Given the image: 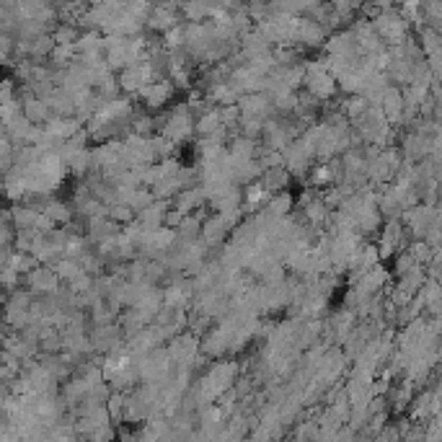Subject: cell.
<instances>
[{
    "label": "cell",
    "mask_w": 442,
    "mask_h": 442,
    "mask_svg": "<svg viewBox=\"0 0 442 442\" xmlns=\"http://www.w3.org/2000/svg\"><path fill=\"white\" fill-rule=\"evenodd\" d=\"M83 129V122L80 119H75V117H49V122L44 125V132L47 135H52L55 140H70L75 132H80Z\"/></svg>",
    "instance_id": "obj_9"
},
{
    "label": "cell",
    "mask_w": 442,
    "mask_h": 442,
    "mask_svg": "<svg viewBox=\"0 0 442 442\" xmlns=\"http://www.w3.org/2000/svg\"><path fill=\"white\" fill-rule=\"evenodd\" d=\"M326 37H329L326 26L315 24L313 19H300V24H297V42H303L308 47H318V44H326Z\"/></svg>",
    "instance_id": "obj_10"
},
{
    "label": "cell",
    "mask_w": 442,
    "mask_h": 442,
    "mask_svg": "<svg viewBox=\"0 0 442 442\" xmlns=\"http://www.w3.org/2000/svg\"><path fill=\"white\" fill-rule=\"evenodd\" d=\"M24 282H26V287H29L31 297H34V295H39V297H49V295H55L59 290V279L55 277L52 266L39 264L34 272H29V275L24 277Z\"/></svg>",
    "instance_id": "obj_5"
},
{
    "label": "cell",
    "mask_w": 442,
    "mask_h": 442,
    "mask_svg": "<svg viewBox=\"0 0 442 442\" xmlns=\"http://www.w3.org/2000/svg\"><path fill=\"white\" fill-rule=\"evenodd\" d=\"M238 111L241 117H256L266 122V117L272 114V101L264 93H248V96L238 98Z\"/></svg>",
    "instance_id": "obj_7"
},
{
    "label": "cell",
    "mask_w": 442,
    "mask_h": 442,
    "mask_svg": "<svg viewBox=\"0 0 442 442\" xmlns=\"http://www.w3.org/2000/svg\"><path fill=\"white\" fill-rule=\"evenodd\" d=\"M52 49H55V42H52L49 34H44V37H39V39L29 42V57L31 59L49 57V55H52Z\"/></svg>",
    "instance_id": "obj_25"
},
{
    "label": "cell",
    "mask_w": 442,
    "mask_h": 442,
    "mask_svg": "<svg viewBox=\"0 0 442 442\" xmlns=\"http://www.w3.org/2000/svg\"><path fill=\"white\" fill-rule=\"evenodd\" d=\"M21 114H24V119L29 122L31 127H42V125H47L49 117H52V111H49L47 101H42V98H34V96H24V98H21Z\"/></svg>",
    "instance_id": "obj_8"
},
{
    "label": "cell",
    "mask_w": 442,
    "mask_h": 442,
    "mask_svg": "<svg viewBox=\"0 0 442 442\" xmlns=\"http://www.w3.org/2000/svg\"><path fill=\"white\" fill-rule=\"evenodd\" d=\"M398 437H401V434H398V430H396V427H388V430H385L380 437H375V442H398Z\"/></svg>",
    "instance_id": "obj_35"
},
{
    "label": "cell",
    "mask_w": 442,
    "mask_h": 442,
    "mask_svg": "<svg viewBox=\"0 0 442 442\" xmlns=\"http://www.w3.org/2000/svg\"><path fill=\"white\" fill-rule=\"evenodd\" d=\"M414 266H416V261L412 259V254H409V251H401V254H396V275H398V277L409 275Z\"/></svg>",
    "instance_id": "obj_32"
},
{
    "label": "cell",
    "mask_w": 442,
    "mask_h": 442,
    "mask_svg": "<svg viewBox=\"0 0 442 442\" xmlns=\"http://www.w3.org/2000/svg\"><path fill=\"white\" fill-rule=\"evenodd\" d=\"M176 10L178 6H158V8L150 10L145 24L153 31H171L176 26Z\"/></svg>",
    "instance_id": "obj_11"
},
{
    "label": "cell",
    "mask_w": 442,
    "mask_h": 442,
    "mask_svg": "<svg viewBox=\"0 0 442 442\" xmlns=\"http://www.w3.org/2000/svg\"><path fill=\"white\" fill-rule=\"evenodd\" d=\"M160 122H163L160 125V138H166L171 145H178V142H184V140L194 135V117H192L187 104H178Z\"/></svg>",
    "instance_id": "obj_2"
},
{
    "label": "cell",
    "mask_w": 442,
    "mask_h": 442,
    "mask_svg": "<svg viewBox=\"0 0 442 442\" xmlns=\"http://www.w3.org/2000/svg\"><path fill=\"white\" fill-rule=\"evenodd\" d=\"M223 127V122H220V109H207L202 117H196L194 122V132L199 138H210V135H215L217 129Z\"/></svg>",
    "instance_id": "obj_15"
},
{
    "label": "cell",
    "mask_w": 442,
    "mask_h": 442,
    "mask_svg": "<svg viewBox=\"0 0 442 442\" xmlns=\"http://www.w3.org/2000/svg\"><path fill=\"white\" fill-rule=\"evenodd\" d=\"M305 68V89L308 93L315 98V101H329V98L336 96V80L326 73L324 59H311V62H303Z\"/></svg>",
    "instance_id": "obj_3"
},
{
    "label": "cell",
    "mask_w": 442,
    "mask_h": 442,
    "mask_svg": "<svg viewBox=\"0 0 442 442\" xmlns=\"http://www.w3.org/2000/svg\"><path fill=\"white\" fill-rule=\"evenodd\" d=\"M125 393H109L107 398V414L111 422H122L125 419Z\"/></svg>",
    "instance_id": "obj_24"
},
{
    "label": "cell",
    "mask_w": 442,
    "mask_h": 442,
    "mask_svg": "<svg viewBox=\"0 0 442 442\" xmlns=\"http://www.w3.org/2000/svg\"><path fill=\"white\" fill-rule=\"evenodd\" d=\"M228 233H230V228L225 225V220L220 215H212V217H207V220H202V233H199V238H202L207 246H217Z\"/></svg>",
    "instance_id": "obj_12"
},
{
    "label": "cell",
    "mask_w": 442,
    "mask_h": 442,
    "mask_svg": "<svg viewBox=\"0 0 442 442\" xmlns=\"http://www.w3.org/2000/svg\"><path fill=\"white\" fill-rule=\"evenodd\" d=\"M202 202H205V194H202V189L199 187H192V189H184V192H178L176 194V212H181V215L187 217L194 207H202Z\"/></svg>",
    "instance_id": "obj_16"
},
{
    "label": "cell",
    "mask_w": 442,
    "mask_h": 442,
    "mask_svg": "<svg viewBox=\"0 0 442 442\" xmlns=\"http://www.w3.org/2000/svg\"><path fill=\"white\" fill-rule=\"evenodd\" d=\"M52 272H55V277H57L59 282H73L75 277L83 275V269H80L78 261H75V259H65V256L52 264Z\"/></svg>",
    "instance_id": "obj_21"
},
{
    "label": "cell",
    "mask_w": 442,
    "mask_h": 442,
    "mask_svg": "<svg viewBox=\"0 0 442 442\" xmlns=\"http://www.w3.org/2000/svg\"><path fill=\"white\" fill-rule=\"evenodd\" d=\"M42 215L49 217V220H52L55 225H57V223L68 225L70 217H73V207L65 205L62 199H52V196H49L47 202H44V207H42Z\"/></svg>",
    "instance_id": "obj_14"
},
{
    "label": "cell",
    "mask_w": 442,
    "mask_h": 442,
    "mask_svg": "<svg viewBox=\"0 0 442 442\" xmlns=\"http://www.w3.org/2000/svg\"><path fill=\"white\" fill-rule=\"evenodd\" d=\"M261 202H269V192H266L259 181L248 184V187H246V205H248V210L256 205H261Z\"/></svg>",
    "instance_id": "obj_27"
},
{
    "label": "cell",
    "mask_w": 442,
    "mask_h": 442,
    "mask_svg": "<svg viewBox=\"0 0 442 442\" xmlns=\"http://www.w3.org/2000/svg\"><path fill=\"white\" fill-rule=\"evenodd\" d=\"M119 228L117 223H111L109 217H96V220H91L89 225V236H86V241L89 243H101V241H107V238L111 236H119Z\"/></svg>",
    "instance_id": "obj_13"
},
{
    "label": "cell",
    "mask_w": 442,
    "mask_h": 442,
    "mask_svg": "<svg viewBox=\"0 0 442 442\" xmlns=\"http://www.w3.org/2000/svg\"><path fill=\"white\" fill-rule=\"evenodd\" d=\"M10 101H16V86L10 80H0V107H6Z\"/></svg>",
    "instance_id": "obj_33"
},
{
    "label": "cell",
    "mask_w": 442,
    "mask_h": 442,
    "mask_svg": "<svg viewBox=\"0 0 442 442\" xmlns=\"http://www.w3.org/2000/svg\"><path fill=\"white\" fill-rule=\"evenodd\" d=\"M311 184H313V187H329V184H334V176H331L329 163H318V166L311 168Z\"/></svg>",
    "instance_id": "obj_29"
},
{
    "label": "cell",
    "mask_w": 442,
    "mask_h": 442,
    "mask_svg": "<svg viewBox=\"0 0 442 442\" xmlns=\"http://www.w3.org/2000/svg\"><path fill=\"white\" fill-rule=\"evenodd\" d=\"M37 217H39V212L29 205H21L10 210V223L16 225V230H34Z\"/></svg>",
    "instance_id": "obj_18"
},
{
    "label": "cell",
    "mask_w": 442,
    "mask_h": 442,
    "mask_svg": "<svg viewBox=\"0 0 442 442\" xmlns=\"http://www.w3.org/2000/svg\"><path fill=\"white\" fill-rule=\"evenodd\" d=\"M403 223L406 228L412 230L416 238H424V233L430 230L432 225H440V212H437V207L434 205H414L409 210H403L401 212Z\"/></svg>",
    "instance_id": "obj_4"
},
{
    "label": "cell",
    "mask_w": 442,
    "mask_h": 442,
    "mask_svg": "<svg viewBox=\"0 0 442 442\" xmlns=\"http://www.w3.org/2000/svg\"><path fill=\"white\" fill-rule=\"evenodd\" d=\"M107 217L111 220V223H117V225H129V223H132V217H135V212H132L127 205L114 202V205L109 207V215Z\"/></svg>",
    "instance_id": "obj_26"
},
{
    "label": "cell",
    "mask_w": 442,
    "mask_h": 442,
    "mask_svg": "<svg viewBox=\"0 0 442 442\" xmlns=\"http://www.w3.org/2000/svg\"><path fill=\"white\" fill-rule=\"evenodd\" d=\"M178 10H184V16H187L192 24H202L207 16H215L220 6H205V3H187V6H178Z\"/></svg>",
    "instance_id": "obj_22"
},
{
    "label": "cell",
    "mask_w": 442,
    "mask_h": 442,
    "mask_svg": "<svg viewBox=\"0 0 442 442\" xmlns=\"http://www.w3.org/2000/svg\"><path fill=\"white\" fill-rule=\"evenodd\" d=\"M68 290H70L73 295H75V297H80V295L91 293V290H93V277H89L86 272H83V275L75 277L73 282H68Z\"/></svg>",
    "instance_id": "obj_30"
},
{
    "label": "cell",
    "mask_w": 442,
    "mask_h": 442,
    "mask_svg": "<svg viewBox=\"0 0 442 442\" xmlns=\"http://www.w3.org/2000/svg\"><path fill=\"white\" fill-rule=\"evenodd\" d=\"M8 398H10L8 385H6V383H0V412H3V406H6V403H8Z\"/></svg>",
    "instance_id": "obj_36"
},
{
    "label": "cell",
    "mask_w": 442,
    "mask_h": 442,
    "mask_svg": "<svg viewBox=\"0 0 442 442\" xmlns=\"http://www.w3.org/2000/svg\"><path fill=\"white\" fill-rule=\"evenodd\" d=\"M409 401H412V388H409V385H403L401 391H396V398H393V409H396V412H401V406H406Z\"/></svg>",
    "instance_id": "obj_34"
},
{
    "label": "cell",
    "mask_w": 442,
    "mask_h": 442,
    "mask_svg": "<svg viewBox=\"0 0 442 442\" xmlns=\"http://www.w3.org/2000/svg\"><path fill=\"white\" fill-rule=\"evenodd\" d=\"M367 101H365L362 96H349V101L344 104V114L352 119V122H357V119H362V114L367 111Z\"/></svg>",
    "instance_id": "obj_28"
},
{
    "label": "cell",
    "mask_w": 442,
    "mask_h": 442,
    "mask_svg": "<svg viewBox=\"0 0 442 442\" xmlns=\"http://www.w3.org/2000/svg\"><path fill=\"white\" fill-rule=\"evenodd\" d=\"M370 26H373L375 34L380 37V42H383V44H391V47H398V44H403V42L409 39V21L393 8L380 10V13L370 21Z\"/></svg>",
    "instance_id": "obj_1"
},
{
    "label": "cell",
    "mask_w": 442,
    "mask_h": 442,
    "mask_svg": "<svg viewBox=\"0 0 442 442\" xmlns=\"http://www.w3.org/2000/svg\"><path fill=\"white\" fill-rule=\"evenodd\" d=\"M241 125H243V138L254 140V135H261L264 129V119H256V117H241Z\"/></svg>",
    "instance_id": "obj_31"
},
{
    "label": "cell",
    "mask_w": 442,
    "mask_h": 442,
    "mask_svg": "<svg viewBox=\"0 0 442 442\" xmlns=\"http://www.w3.org/2000/svg\"><path fill=\"white\" fill-rule=\"evenodd\" d=\"M49 37H52V42H55L57 47H73V44L78 42L80 31H78V26H73V24H59Z\"/></svg>",
    "instance_id": "obj_23"
},
{
    "label": "cell",
    "mask_w": 442,
    "mask_h": 442,
    "mask_svg": "<svg viewBox=\"0 0 442 442\" xmlns=\"http://www.w3.org/2000/svg\"><path fill=\"white\" fill-rule=\"evenodd\" d=\"M261 187L266 189V192H285V187L290 184V174H287L282 166H277V168H269V171H264L261 174V181H259Z\"/></svg>",
    "instance_id": "obj_20"
},
{
    "label": "cell",
    "mask_w": 442,
    "mask_h": 442,
    "mask_svg": "<svg viewBox=\"0 0 442 442\" xmlns=\"http://www.w3.org/2000/svg\"><path fill=\"white\" fill-rule=\"evenodd\" d=\"M47 107H49V111H52V117H70L75 109H73V101H70V96L65 93V91L59 89H55L52 93H49V98H47Z\"/></svg>",
    "instance_id": "obj_17"
},
{
    "label": "cell",
    "mask_w": 442,
    "mask_h": 442,
    "mask_svg": "<svg viewBox=\"0 0 442 442\" xmlns=\"http://www.w3.org/2000/svg\"><path fill=\"white\" fill-rule=\"evenodd\" d=\"M138 96L145 101L147 109H160L163 104H168V98L174 96V83L166 80V78H160V80H156V83L145 86Z\"/></svg>",
    "instance_id": "obj_6"
},
{
    "label": "cell",
    "mask_w": 442,
    "mask_h": 442,
    "mask_svg": "<svg viewBox=\"0 0 442 442\" xmlns=\"http://www.w3.org/2000/svg\"><path fill=\"white\" fill-rule=\"evenodd\" d=\"M295 199L290 192H279L277 196H272L269 202H266V212L264 215L275 217V220H279V217H287L290 215V210H293Z\"/></svg>",
    "instance_id": "obj_19"
}]
</instances>
